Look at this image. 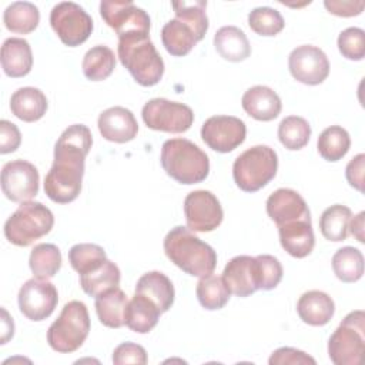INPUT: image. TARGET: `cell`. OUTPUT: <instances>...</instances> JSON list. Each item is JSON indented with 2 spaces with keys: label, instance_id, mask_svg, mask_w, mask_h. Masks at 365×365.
<instances>
[{
  "label": "cell",
  "instance_id": "cell-23",
  "mask_svg": "<svg viewBox=\"0 0 365 365\" xmlns=\"http://www.w3.org/2000/svg\"><path fill=\"white\" fill-rule=\"evenodd\" d=\"M0 58L4 74L11 78L27 76L33 66L31 47L27 40L19 37H10L4 40Z\"/></svg>",
  "mask_w": 365,
  "mask_h": 365
},
{
  "label": "cell",
  "instance_id": "cell-45",
  "mask_svg": "<svg viewBox=\"0 0 365 365\" xmlns=\"http://www.w3.org/2000/svg\"><path fill=\"white\" fill-rule=\"evenodd\" d=\"M269 365H302V364H311L315 365V359L305 354L304 351L291 348V346H282L275 349L269 359Z\"/></svg>",
  "mask_w": 365,
  "mask_h": 365
},
{
  "label": "cell",
  "instance_id": "cell-27",
  "mask_svg": "<svg viewBox=\"0 0 365 365\" xmlns=\"http://www.w3.org/2000/svg\"><path fill=\"white\" fill-rule=\"evenodd\" d=\"M128 298L123 289L111 288L96 297V312L100 322L108 328L125 325V309Z\"/></svg>",
  "mask_w": 365,
  "mask_h": 365
},
{
  "label": "cell",
  "instance_id": "cell-13",
  "mask_svg": "<svg viewBox=\"0 0 365 365\" xmlns=\"http://www.w3.org/2000/svg\"><path fill=\"white\" fill-rule=\"evenodd\" d=\"M38 182L37 168L26 160L9 161L1 168V190L13 202L31 201L38 192Z\"/></svg>",
  "mask_w": 365,
  "mask_h": 365
},
{
  "label": "cell",
  "instance_id": "cell-16",
  "mask_svg": "<svg viewBox=\"0 0 365 365\" xmlns=\"http://www.w3.org/2000/svg\"><path fill=\"white\" fill-rule=\"evenodd\" d=\"M291 76L308 86L321 84L329 74V61L327 54L315 46L304 44L294 48L288 57Z\"/></svg>",
  "mask_w": 365,
  "mask_h": 365
},
{
  "label": "cell",
  "instance_id": "cell-32",
  "mask_svg": "<svg viewBox=\"0 0 365 365\" xmlns=\"http://www.w3.org/2000/svg\"><path fill=\"white\" fill-rule=\"evenodd\" d=\"M352 211L349 207L342 204H334L324 210L319 218V230L324 238L328 241L339 242L346 240L349 234V221Z\"/></svg>",
  "mask_w": 365,
  "mask_h": 365
},
{
  "label": "cell",
  "instance_id": "cell-42",
  "mask_svg": "<svg viewBox=\"0 0 365 365\" xmlns=\"http://www.w3.org/2000/svg\"><path fill=\"white\" fill-rule=\"evenodd\" d=\"M339 53L354 61H359L365 56V33L359 27H348L338 36Z\"/></svg>",
  "mask_w": 365,
  "mask_h": 365
},
{
  "label": "cell",
  "instance_id": "cell-21",
  "mask_svg": "<svg viewBox=\"0 0 365 365\" xmlns=\"http://www.w3.org/2000/svg\"><path fill=\"white\" fill-rule=\"evenodd\" d=\"M241 106L250 117L258 121H271L277 118L282 108L279 96L267 86H254L248 88L242 94Z\"/></svg>",
  "mask_w": 365,
  "mask_h": 365
},
{
  "label": "cell",
  "instance_id": "cell-1",
  "mask_svg": "<svg viewBox=\"0 0 365 365\" xmlns=\"http://www.w3.org/2000/svg\"><path fill=\"white\" fill-rule=\"evenodd\" d=\"M91 144V131L84 124H73L61 133L54 145L53 165L44 178V191L51 201L68 204L78 197Z\"/></svg>",
  "mask_w": 365,
  "mask_h": 365
},
{
  "label": "cell",
  "instance_id": "cell-39",
  "mask_svg": "<svg viewBox=\"0 0 365 365\" xmlns=\"http://www.w3.org/2000/svg\"><path fill=\"white\" fill-rule=\"evenodd\" d=\"M311 137L309 123L299 115H288L278 125V138L281 144L291 151L304 148Z\"/></svg>",
  "mask_w": 365,
  "mask_h": 365
},
{
  "label": "cell",
  "instance_id": "cell-29",
  "mask_svg": "<svg viewBox=\"0 0 365 365\" xmlns=\"http://www.w3.org/2000/svg\"><path fill=\"white\" fill-rule=\"evenodd\" d=\"M120 268L110 259H106L88 272L80 274V285L83 291L94 298L111 288H117L120 285Z\"/></svg>",
  "mask_w": 365,
  "mask_h": 365
},
{
  "label": "cell",
  "instance_id": "cell-31",
  "mask_svg": "<svg viewBox=\"0 0 365 365\" xmlns=\"http://www.w3.org/2000/svg\"><path fill=\"white\" fill-rule=\"evenodd\" d=\"M3 21L9 31L29 34L37 29L40 11L30 1H14L4 10Z\"/></svg>",
  "mask_w": 365,
  "mask_h": 365
},
{
  "label": "cell",
  "instance_id": "cell-28",
  "mask_svg": "<svg viewBox=\"0 0 365 365\" xmlns=\"http://www.w3.org/2000/svg\"><path fill=\"white\" fill-rule=\"evenodd\" d=\"M160 314L158 307L148 297L134 294L127 304L125 325L137 334H147L157 325Z\"/></svg>",
  "mask_w": 365,
  "mask_h": 365
},
{
  "label": "cell",
  "instance_id": "cell-22",
  "mask_svg": "<svg viewBox=\"0 0 365 365\" xmlns=\"http://www.w3.org/2000/svg\"><path fill=\"white\" fill-rule=\"evenodd\" d=\"M297 312L302 322L312 327H322L334 317L335 304L328 294L311 289L299 297L297 302Z\"/></svg>",
  "mask_w": 365,
  "mask_h": 365
},
{
  "label": "cell",
  "instance_id": "cell-35",
  "mask_svg": "<svg viewBox=\"0 0 365 365\" xmlns=\"http://www.w3.org/2000/svg\"><path fill=\"white\" fill-rule=\"evenodd\" d=\"M195 294L201 307L208 311L221 309L228 302L231 295L222 277L214 275L212 272L200 278Z\"/></svg>",
  "mask_w": 365,
  "mask_h": 365
},
{
  "label": "cell",
  "instance_id": "cell-15",
  "mask_svg": "<svg viewBox=\"0 0 365 365\" xmlns=\"http://www.w3.org/2000/svg\"><path fill=\"white\" fill-rule=\"evenodd\" d=\"M247 127L234 115H212L201 127L202 141L217 153H231L245 140Z\"/></svg>",
  "mask_w": 365,
  "mask_h": 365
},
{
  "label": "cell",
  "instance_id": "cell-17",
  "mask_svg": "<svg viewBox=\"0 0 365 365\" xmlns=\"http://www.w3.org/2000/svg\"><path fill=\"white\" fill-rule=\"evenodd\" d=\"M222 279L231 294L248 297L259 289V267L255 257L237 255L228 261L222 271Z\"/></svg>",
  "mask_w": 365,
  "mask_h": 365
},
{
  "label": "cell",
  "instance_id": "cell-14",
  "mask_svg": "<svg viewBox=\"0 0 365 365\" xmlns=\"http://www.w3.org/2000/svg\"><path fill=\"white\" fill-rule=\"evenodd\" d=\"M184 215L191 231L210 232L220 227L224 211L218 198L211 191L197 190L185 197Z\"/></svg>",
  "mask_w": 365,
  "mask_h": 365
},
{
  "label": "cell",
  "instance_id": "cell-44",
  "mask_svg": "<svg viewBox=\"0 0 365 365\" xmlns=\"http://www.w3.org/2000/svg\"><path fill=\"white\" fill-rule=\"evenodd\" d=\"M148 361L145 349L134 342H123L113 352V364L115 365H127L137 364L145 365Z\"/></svg>",
  "mask_w": 365,
  "mask_h": 365
},
{
  "label": "cell",
  "instance_id": "cell-38",
  "mask_svg": "<svg viewBox=\"0 0 365 365\" xmlns=\"http://www.w3.org/2000/svg\"><path fill=\"white\" fill-rule=\"evenodd\" d=\"M351 137L348 131L339 125L325 128L317 141L319 155L327 161H338L349 151Z\"/></svg>",
  "mask_w": 365,
  "mask_h": 365
},
{
  "label": "cell",
  "instance_id": "cell-47",
  "mask_svg": "<svg viewBox=\"0 0 365 365\" xmlns=\"http://www.w3.org/2000/svg\"><path fill=\"white\" fill-rule=\"evenodd\" d=\"M364 168H365V154L355 155L345 168V177L351 187L364 192Z\"/></svg>",
  "mask_w": 365,
  "mask_h": 365
},
{
  "label": "cell",
  "instance_id": "cell-7",
  "mask_svg": "<svg viewBox=\"0 0 365 365\" xmlns=\"http://www.w3.org/2000/svg\"><path fill=\"white\" fill-rule=\"evenodd\" d=\"M54 225L53 212L37 201H26L7 218L4 235L17 247H29L44 237Z\"/></svg>",
  "mask_w": 365,
  "mask_h": 365
},
{
  "label": "cell",
  "instance_id": "cell-20",
  "mask_svg": "<svg viewBox=\"0 0 365 365\" xmlns=\"http://www.w3.org/2000/svg\"><path fill=\"white\" fill-rule=\"evenodd\" d=\"M281 247L294 258H305L315 245V237L311 225V218L295 220L278 225Z\"/></svg>",
  "mask_w": 365,
  "mask_h": 365
},
{
  "label": "cell",
  "instance_id": "cell-24",
  "mask_svg": "<svg viewBox=\"0 0 365 365\" xmlns=\"http://www.w3.org/2000/svg\"><path fill=\"white\" fill-rule=\"evenodd\" d=\"M135 294L148 297L153 302H155L161 314L171 308L175 297L171 279L160 271H150L141 275L135 285Z\"/></svg>",
  "mask_w": 365,
  "mask_h": 365
},
{
  "label": "cell",
  "instance_id": "cell-37",
  "mask_svg": "<svg viewBox=\"0 0 365 365\" xmlns=\"http://www.w3.org/2000/svg\"><path fill=\"white\" fill-rule=\"evenodd\" d=\"M332 269L342 282H356L364 274V255L355 247H342L332 257Z\"/></svg>",
  "mask_w": 365,
  "mask_h": 365
},
{
  "label": "cell",
  "instance_id": "cell-5",
  "mask_svg": "<svg viewBox=\"0 0 365 365\" xmlns=\"http://www.w3.org/2000/svg\"><path fill=\"white\" fill-rule=\"evenodd\" d=\"M90 332V315L81 301L67 302L58 318L48 327L47 342L56 352L70 354L77 351Z\"/></svg>",
  "mask_w": 365,
  "mask_h": 365
},
{
  "label": "cell",
  "instance_id": "cell-12",
  "mask_svg": "<svg viewBox=\"0 0 365 365\" xmlns=\"http://www.w3.org/2000/svg\"><path fill=\"white\" fill-rule=\"evenodd\" d=\"M20 312L30 321H43L48 318L58 302L57 288L48 279L31 278L26 281L19 291Z\"/></svg>",
  "mask_w": 365,
  "mask_h": 365
},
{
  "label": "cell",
  "instance_id": "cell-11",
  "mask_svg": "<svg viewBox=\"0 0 365 365\" xmlns=\"http://www.w3.org/2000/svg\"><path fill=\"white\" fill-rule=\"evenodd\" d=\"M103 20L114 29L118 37L127 34H150V16L133 1L103 0L100 3Z\"/></svg>",
  "mask_w": 365,
  "mask_h": 365
},
{
  "label": "cell",
  "instance_id": "cell-33",
  "mask_svg": "<svg viewBox=\"0 0 365 365\" xmlns=\"http://www.w3.org/2000/svg\"><path fill=\"white\" fill-rule=\"evenodd\" d=\"M29 265L36 278L50 279L61 268V252L54 244H37L30 252Z\"/></svg>",
  "mask_w": 365,
  "mask_h": 365
},
{
  "label": "cell",
  "instance_id": "cell-43",
  "mask_svg": "<svg viewBox=\"0 0 365 365\" xmlns=\"http://www.w3.org/2000/svg\"><path fill=\"white\" fill-rule=\"evenodd\" d=\"M259 267V289H274L282 279V265L274 255L262 254L255 257Z\"/></svg>",
  "mask_w": 365,
  "mask_h": 365
},
{
  "label": "cell",
  "instance_id": "cell-49",
  "mask_svg": "<svg viewBox=\"0 0 365 365\" xmlns=\"http://www.w3.org/2000/svg\"><path fill=\"white\" fill-rule=\"evenodd\" d=\"M364 217H365V212L361 211L358 215H355L349 221V231L359 242H365V240H364Z\"/></svg>",
  "mask_w": 365,
  "mask_h": 365
},
{
  "label": "cell",
  "instance_id": "cell-25",
  "mask_svg": "<svg viewBox=\"0 0 365 365\" xmlns=\"http://www.w3.org/2000/svg\"><path fill=\"white\" fill-rule=\"evenodd\" d=\"M11 113L21 121L34 123L47 111V97L36 87H21L11 94Z\"/></svg>",
  "mask_w": 365,
  "mask_h": 365
},
{
  "label": "cell",
  "instance_id": "cell-9",
  "mask_svg": "<svg viewBox=\"0 0 365 365\" xmlns=\"http://www.w3.org/2000/svg\"><path fill=\"white\" fill-rule=\"evenodd\" d=\"M50 24L61 43L68 47L83 44L94 27L91 16L73 1L56 4L50 11Z\"/></svg>",
  "mask_w": 365,
  "mask_h": 365
},
{
  "label": "cell",
  "instance_id": "cell-10",
  "mask_svg": "<svg viewBox=\"0 0 365 365\" xmlns=\"http://www.w3.org/2000/svg\"><path fill=\"white\" fill-rule=\"evenodd\" d=\"M141 115L148 128L173 134L185 133L194 123V113L187 104L167 98L148 100Z\"/></svg>",
  "mask_w": 365,
  "mask_h": 365
},
{
  "label": "cell",
  "instance_id": "cell-8",
  "mask_svg": "<svg viewBox=\"0 0 365 365\" xmlns=\"http://www.w3.org/2000/svg\"><path fill=\"white\" fill-rule=\"evenodd\" d=\"M365 348V314L349 312L328 341V356L335 365H359Z\"/></svg>",
  "mask_w": 365,
  "mask_h": 365
},
{
  "label": "cell",
  "instance_id": "cell-40",
  "mask_svg": "<svg viewBox=\"0 0 365 365\" xmlns=\"http://www.w3.org/2000/svg\"><path fill=\"white\" fill-rule=\"evenodd\" d=\"M107 259L106 251L97 244H76L68 251V262L78 274H84L98 267Z\"/></svg>",
  "mask_w": 365,
  "mask_h": 365
},
{
  "label": "cell",
  "instance_id": "cell-34",
  "mask_svg": "<svg viewBox=\"0 0 365 365\" xmlns=\"http://www.w3.org/2000/svg\"><path fill=\"white\" fill-rule=\"evenodd\" d=\"M81 68L84 76L91 81L106 80L115 68L114 51L107 46L91 47L84 54Z\"/></svg>",
  "mask_w": 365,
  "mask_h": 365
},
{
  "label": "cell",
  "instance_id": "cell-18",
  "mask_svg": "<svg viewBox=\"0 0 365 365\" xmlns=\"http://www.w3.org/2000/svg\"><path fill=\"white\" fill-rule=\"evenodd\" d=\"M97 125L103 138L111 143H128L134 140L138 133V123L134 114L121 106L104 110L98 115Z\"/></svg>",
  "mask_w": 365,
  "mask_h": 365
},
{
  "label": "cell",
  "instance_id": "cell-41",
  "mask_svg": "<svg viewBox=\"0 0 365 365\" xmlns=\"http://www.w3.org/2000/svg\"><path fill=\"white\" fill-rule=\"evenodd\" d=\"M248 26L259 36L272 37L285 27V21L278 10L271 7H257L248 14Z\"/></svg>",
  "mask_w": 365,
  "mask_h": 365
},
{
  "label": "cell",
  "instance_id": "cell-3",
  "mask_svg": "<svg viewBox=\"0 0 365 365\" xmlns=\"http://www.w3.org/2000/svg\"><path fill=\"white\" fill-rule=\"evenodd\" d=\"M117 53L121 64L140 86L151 87L163 78L164 61L150 40V34L118 37Z\"/></svg>",
  "mask_w": 365,
  "mask_h": 365
},
{
  "label": "cell",
  "instance_id": "cell-6",
  "mask_svg": "<svg viewBox=\"0 0 365 365\" xmlns=\"http://www.w3.org/2000/svg\"><path fill=\"white\" fill-rule=\"evenodd\" d=\"M278 155L268 145H254L241 153L232 165V177L240 190L255 192L277 174Z\"/></svg>",
  "mask_w": 365,
  "mask_h": 365
},
{
  "label": "cell",
  "instance_id": "cell-2",
  "mask_svg": "<svg viewBox=\"0 0 365 365\" xmlns=\"http://www.w3.org/2000/svg\"><path fill=\"white\" fill-rule=\"evenodd\" d=\"M167 258L180 269L192 277L211 274L217 267V252L201 241L188 227H174L164 238Z\"/></svg>",
  "mask_w": 365,
  "mask_h": 365
},
{
  "label": "cell",
  "instance_id": "cell-36",
  "mask_svg": "<svg viewBox=\"0 0 365 365\" xmlns=\"http://www.w3.org/2000/svg\"><path fill=\"white\" fill-rule=\"evenodd\" d=\"M171 7L174 9L175 19L185 23L192 33L195 34L197 41L202 40L208 30V17L205 13L207 1L195 0V1H173Z\"/></svg>",
  "mask_w": 365,
  "mask_h": 365
},
{
  "label": "cell",
  "instance_id": "cell-50",
  "mask_svg": "<svg viewBox=\"0 0 365 365\" xmlns=\"http://www.w3.org/2000/svg\"><path fill=\"white\" fill-rule=\"evenodd\" d=\"M1 314H3V319H1V344H6L14 334V324L13 319L9 317L7 311L4 308H1Z\"/></svg>",
  "mask_w": 365,
  "mask_h": 365
},
{
  "label": "cell",
  "instance_id": "cell-30",
  "mask_svg": "<svg viewBox=\"0 0 365 365\" xmlns=\"http://www.w3.org/2000/svg\"><path fill=\"white\" fill-rule=\"evenodd\" d=\"M161 41L165 50L174 57L187 56L197 44L192 30L178 19H173L163 26Z\"/></svg>",
  "mask_w": 365,
  "mask_h": 365
},
{
  "label": "cell",
  "instance_id": "cell-26",
  "mask_svg": "<svg viewBox=\"0 0 365 365\" xmlns=\"http://www.w3.org/2000/svg\"><path fill=\"white\" fill-rule=\"evenodd\" d=\"M217 53L228 61L238 63L250 57L251 46L245 33L235 26H224L214 34Z\"/></svg>",
  "mask_w": 365,
  "mask_h": 365
},
{
  "label": "cell",
  "instance_id": "cell-46",
  "mask_svg": "<svg viewBox=\"0 0 365 365\" xmlns=\"http://www.w3.org/2000/svg\"><path fill=\"white\" fill-rule=\"evenodd\" d=\"M21 143V134L16 124L7 120L0 121V153L9 154L19 148Z\"/></svg>",
  "mask_w": 365,
  "mask_h": 365
},
{
  "label": "cell",
  "instance_id": "cell-19",
  "mask_svg": "<svg viewBox=\"0 0 365 365\" xmlns=\"http://www.w3.org/2000/svg\"><path fill=\"white\" fill-rule=\"evenodd\" d=\"M267 214L278 225L311 218L305 200L291 188H278L267 200Z\"/></svg>",
  "mask_w": 365,
  "mask_h": 365
},
{
  "label": "cell",
  "instance_id": "cell-48",
  "mask_svg": "<svg viewBox=\"0 0 365 365\" xmlns=\"http://www.w3.org/2000/svg\"><path fill=\"white\" fill-rule=\"evenodd\" d=\"M325 9L339 17H352L362 13L365 3L364 1H346V0H325Z\"/></svg>",
  "mask_w": 365,
  "mask_h": 365
},
{
  "label": "cell",
  "instance_id": "cell-4",
  "mask_svg": "<svg viewBox=\"0 0 365 365\" xmlns=\"http://www.w3.org/2000/svg\"><path fill=\"white\" fill-rule=\"evenodd\" d=\"M160 160L167 175L185 185L204 181L210 173L208 155L187 138L164 141Z\"/></svg>",
  "mask_w": 365,
  "mask_h": 365
}]
</instances>
